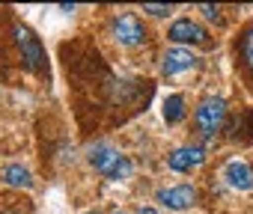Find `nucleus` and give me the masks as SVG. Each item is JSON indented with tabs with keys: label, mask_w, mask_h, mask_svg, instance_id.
<instances>
[{
	"label": "nucleus",
	"mask_w": 253,
	"mask_h": 214,
	"mask_svg": "<svg viewBox=\"0 0 253 214\" xmlns=\"http://www.w3.org/2000/svg\"><path fill=\"white\" fill-rule=\"evenodd\" d=\"M89 164H92L101 176H107V178H113V181L131 176V161L125 158V155H119V152H116L113 146H107V143H95V146L89 149Z\"/></svg>",
	"instance_id": "nucleus-1"
},
{
	"label": "nucleus",
	"mask_w": 253,
	"mask_h": 214,
	"mask_svg": "<svg viewBox=\"0 0 253 214\" xmlns=\"http://www.w3.org/2000/svg\"><path fill=\"white\" fill-rule=\"evenodd\" d=\"M12 33H15V42H18V48H21V54H24L27 69L36 71V74H48V60H45V51H42L39 39L33 36V30H27V27L18 24Z\"/></svg>",
	"instance_id": "nucleus-2"
},
{
	"label": "nucleus",
	"mask_w": 253,
	"mask_h": 214,
	"mask_svg": "<svg viewBox=\"0 0 253 214\" xmlns=\"http://www.w3.org/2000/svg\"><path fill=\"white\" fill-rule=\"evenodd\" d=\"M223 116H226V104L223 98H206L200 107H197V128L203 137H214L223 125Z\"/></svg>",
	"instance_id": "nucleus-3"
},
{
	"label": "nucleus",
	"mask_w": 253,
	"mask_h": 214,
	"mask_svg": "<svg viewBox=\"0 0 253 214\" xmlns=\"http://www.w3.org/2000/svg\"><path fill=\"white\" fill-rule=\"evenodd\" d=\"M143 24H140V18L137 15H131V12H125V15H119L116 21H113V39L119 42V45H140L143 42Z\"/></svg>",
	"instance_id": "nucleus-4"
},
{
	"label": "nucleus",
	"mask_w": 253,
	"mask_h": 214,
	"mask_svg": "<svg viewBox=\"0 0 253 214\" xmlns=\"http://www.w3.org/2000/svg\"><path fill=\"white\" fill-rule=\"evenodd\" d=\"M223 178H226V184L235 187V190H253V170H250V164L241 161V158L226 161V167H223Z\"/></svg>",
	"instance_id": "nucleus-5"
},
{
	"label": "nucleus",
	"mask_w": 253,
	"mask_h": 214,
	"mask_svg": "<svg viewBox=\"0 0 253 214\" xmlns=\"http://www.w3.org/2000/svg\"><path fill=\"white\" fill-rule=\"evenodd\" d=\"M167 36H170L173 42H179V45H200V42H206V30H203L197 21H191V18L173 21V27H170Z\"/></svg>",
	"instance_id": "nucleus-6"
},
{
	"label": "nucleus",
	"mask_w": 253,
	"mask_h": 214,
	"mask_svg": "<svg viewBox=\"0 0 253 214\" xmlns=\"http://www.w3.org/2000/svg\"><path fill=\"white\" fill-rule=\"evenodd\" d=\"M194 199H197V193H194L191 184H176V187L158 190V202L167 205V208H173V211H182V208L194 205Z\"/></svg>",
	"instance_id": "nucleus-7"
},
{
	"label": "nucleus",
	"mask_w": 253,
	"mask_h": 214,
	"mask_svg": "<svg viewBox=\"0 0 253 214\" xmlns=\"http://www.w3.org/2000/svg\"><path fill=\"white\" fill-rule=\"evenodd\" d=\"M206 161V155H203V149L200 146H182V149H176L173 155H170V170L173 173H188V170H194V167H200Z\"/></svg>",
	"instance_id": "nucleus-8"
},
{
	"label": "nucleus",
	"mask_w": 253,
	"mask_h": 214,
	"mask_svg": "<svg viewBox=\"0 0 253 214\" xmlns=\"http://www.w3.org/2000/svg\"><path fill=\"white\" fill-rule=\"evenodd\" d=\"M197 66V57L188 51V48H170L167 54H164V63H161V69H164V74L170 77V74H179V71H188V69H194Z\"/></svg>",
	"instance_id": "nucleus-9"
},
{
	"label": "nucleus",
	"mask_w": 253,
	"mask_h": 214,
	"mask_svg": "<svg viewBox=\"0 0 253 214\" xmlns=\"http://www.w3.org/2000/svg\"><path fill=\"white\" fill-rule=\"evenodd\" d=\"M0 178H3L9 187H33V176H30V170L21 167V164H6L3 173H0Z\"/></svg>",
	"instance_id": "nucleus-10"
},
{
	"label": "nucleus",
	"mask_w": 253,
	"mask_h": 214,
	"mask_svg": "<svg viewBox=\"0 0 253 214\" xmlns=\"http://www.w3.org/2000/svg\"><path fill=\"white\" fill-rule=\"evenodd\" d=\"M182 116H185V98L182 95H170L164 101V119H167V125L182 122Z\"/></svg>",
	"instance_id": "nucleus-11"
},
{
	"label": "nucleus",
	"mask_w": 253,
	"mask_h": 214,
	"mask_svg": "<svg viewBox=\"0 0 253 214\" xmlns=\"http://www.w3.org/2000/svg\"><path fill=\"white\" fill-rule=\"evenodd\" d=\"M143 12L161 18V15H170V6H161V3H143Z\"/></svg>",
	"instance_id": "nucleus-12"
},
{
	"label": "nucleus",
	"mask_w": 253,
	"mask_h": 214,
	"mask_svg": "<svg viewBox=\"0 0 253 214\" xmlns=\"http://www.w3.org/2000/svg\"><path fill=\"white\" fill-rule=\"evenodd\" d=\"M244 57H247V63H250V69H253V27H250V33H247V39H244Z\"/></svg>",
	"instance_id": "nucleus-13"
},
{
	"label": "nucleus",
	"mask_w": 253,
	"mask_h": 214,
	"mask_svg": "<svg viewBox=\"0 0 253 214\" xmlns=\"http://www.w3.org/2000/svg\"><path fill=\"white\" fill-rule=\"evenodd\" d=\"M200 12H203L209 21H217V6H209V3H203V6H200Z\"/></svg>",
	"instance_id": "nucleus-14"
},
{
	"label": "nucleus",
	"mask_w": 253,
	"mask_h": 214,
	"mask_svg": "<svg viewBox=\"0 0 253 214\" xmlns=\"http://www.w3.org/2000/svg\"><path fill=\"white\" fill-rule=\"evenodd\" d=\"M137 214H158V211H155V208H149V205H146V208H140V211H137Z\"/></svg>",
	"instance_id": "nucleus-15"
},
{
	"label": "nucleus",
	"mask_w": 253,
	"mask_h": 214,
	"mask_svg": "<svg viewBox=\"0 0 253 214\" xmlns=\"http://www.w3.org/2000/svg\"><path fill=\"white\" fill-rule=\"evenodd\" d=\"M86 214H98V211H86Z\"/></svg>",
	"instance_id": "nucleus-16"
},
{
	"label": "nucleus",
	"mask_w": 253,
	"mask_h": 214,
	"mask_svg": "<svg viewBox=\"0 0 253 214\" xmlns=\"http://www.w3.org/2000/svg\"><path fill=\"white\" fill-rule=\"evenodd\" d=\"M113 214H122V211H113Z\"/></svg>",
	"instance_id": "nucleus-17"
}]
</instances>
